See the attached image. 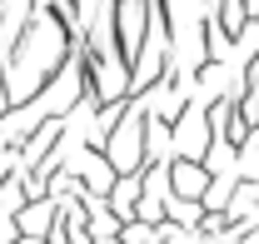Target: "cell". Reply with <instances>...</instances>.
Wrapping results in <instances>:
<instances>
[{
  "label": "cell",
  "mask_w": 259,
  "mask_h": 244,
  "mask_svg": "<svg viewBox=\"0 0 259 244\" xmlns=\"http://www.w3.org/2000/svg\"><path fill=\"white\" fill-rule=\"evenodd\" d=\"M175 189L180 194H199L204 189V170L199 165H175Z\"/></svg>",
  "instance_id": "1"
}]
</instances>
